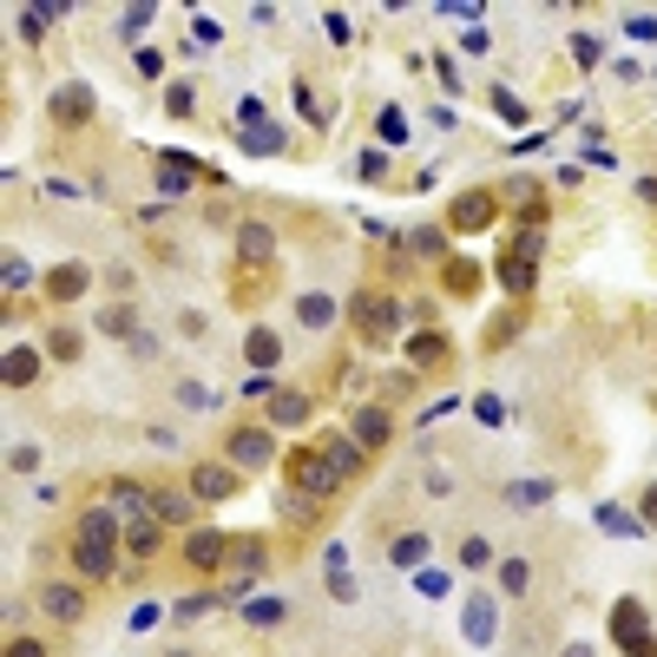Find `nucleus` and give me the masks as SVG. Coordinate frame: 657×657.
I'll return each mask as SVG.
<instances>
[{
	"instance_id": "obj_52",
	"label": "nucleus",
	"mask_w": 657,
	"mask_h": 657,
	"mask_svg": "<svg viewBox=\"0 0 657 657\" xmlns=\"http://www.w3.org/2000/svg\"><path fill=\"white\" fill-rule=\"evenodd\" d=\"M7 657H53V652H46L39 638H20V632H13V638H7Z\"/></svg>"
},
{
	"instance_id": "obj_44",
	"label": "nucleus",
	"mask_w": 657,
	"mask_h": 657,
	"mask_svg": "<svg viewBox=\"0 0 657 657\" xmlns=\"http://www.w3.org/2000/svg\"><path fill=\"white\" fill-rule=\"evenodd\" d=\"M243 619H250V625H283V619H290V605H283V599H250V605H243Z\"/></svg>"
},
{
	"instance_id": "obj_14",
	"label": "nucleus",
	"mask_w": 657,
	"mask_h": 657,
	"mask_svg": "<svg viewBox=\"0 0 657 657\" xmlns=\"http://www.w3.org/2000/svg\"><path fill=\"white\" fill-rule=\"evenodd\" d=\"M263 566H270V546H263V540H230V566H224L230 599H237V592H250V586L263 579Z\"/></svg>"
},
{
	"instance_id": "obj_9",
	"label": "nucleus",
	"mask_w": 657,
	"mask_h": 657,
	"mask_svg": "<svg viewBox=\"0 0 657 657\" xmlns=\"http://www.w3.org/2000/svg\"><path fill=\"white\" fill-rule=\"evenodd\" d=\"M184 487H191V500H197V507H224V500H237V494H243V474H237L230 461H191Z\"/></svg>"
},
{
	"instance_id": "obj_28",
	"label": "nucleus",
	"mask_w": 657,
	"mask_h": 657,
	"mask_svg": "<svg viewBox=\"0 0 657 657\" xmlns=\"http://www.w3.org/2000/svg\"><path fill=\"white\" fill-rule=\"evenodd\" d=\"M0 375H7V388H33V382H39V349L13 342V349H7V362H0Z\"/></svg>"
},
{
	"instance_id": "obj_31",
	"label": "nucleus",
	"mask_w": 657,
	"mask_h": 657,
	"mask_svg": "<svg viewBox=\"0 0 657 657\" xmlns=\"http://www.w3.org/2000/svg\"><path fill=\"white\" fill-rule=\"evenodd\" d=\"M428 553H434V546H428V533H401V540L388 546V566H401V573H421V566H428Z\"/></svg>"
},
{
	"instance_id": "obj_11",
	"label": "nucleus",
	"mask_w": 657,
	"mask_h": 657,
	"mask_svg": "<svg viewBox=\"0 0 657 657\" xmlns=\"http://www.w3.org/2000/svg\"><path fill=\"white\" fill-rule=\"evenodd\" d=\"M33 605H39L53 625H79V619H86V586H79V579H46V586L33 592Z\"/></svg>"
},
{
	"instance_id": "obj_57",
	"label": "nucleus",
	"mask_w": 657,
	"mask_h": 657,
	"mask_svg": "<svg viewBox=\"0 0 657 657\" xmlns=\"http://www.w3.org/2000/svg\"><path fill=\"white\" fill-rule=\"evenodd\" d=\"M355 171H362V178H388V158H382V151H362V165H355Z\"/></svg>"
},
{
	"instance_id": "obj_36",
	"label": "nucleus",
	"mask_w": 657,
	"mask_h": 657,
	"mask_svg": "<svg viewBox=\"0 0 657 657\" xmlns=\"http://www.w3.org/2000/svg\"><path fill=\"white\" fill-rule=\"evenodd\" d=\"M599 526H605V533H619V540H638V533H645V520H638V513H625V507H599Z\"/></svg>"
},
{
	"instance_id": "obj_34",
	"label": "nucleus",
	"mask_w": 657,
	"mask_h": 657,
	"mask_svg": "<svg viewBox=\"0 0 657 657\" xmlns=\"http://www.w3.org/2000/svg\"><path fill=\"white\" fill-rule=\"evenodd\" d=\"M237 145H243V151H257V158H270V151H283V125H270V118H263V125L237 132Z\"/></svg>"
},
{
	"instance_id": "obj_45",
	"label": "nucleus",
	"mask_w": 657,
	"mask_h": 657,
	"mask_svg": "<svg viewBox=\"0 0 657 657\" xmlns=\"http://www.w3.org/2000/svg\"><path fill=\"white\" fill-rule=\"evenodd\" d=\"M178 401H184L191 415H204V408H217V395H211L204 382H178Z\"/></svg>"
},
{
	"instance_id": "obj_29",
	"label": "nucleus",
	"mask_w": 657,
	"mask_h": 657,
	"mask_svg": "<svg viewBox=\"0 0 657 657\" xmlns=\"http://www.w3.org/2000/svg\"><path fill=\"white\" fill-rule=\"evenodd\" d=\"M500 500H507V507H520V513H533V507L559 500V487H553V480H507V487H500Z\"/></svg>"
},
{
	"instance_id": "obj_42",
	"label": "nucleus",
	"mask_w": 657,
	"mask_h": 657,
	"mask_svg": "<svg viewBox=\"0 0 657 657\" xmlns=\"http://www.w3.org/2000/svg\"><path fill=\"white\" fill-rule=\"evenodd\" d=\"M79 349H86L79 329H53V336H46V355H53V362H79Z\"/></svg>"
},
{
	"instance_id": "obj_15",
	"label": "nucleus",
	"mask_w": 657,
	"mask_h": 657,
	"mask_svg": "<svg viewBox=\"0 0 657 657\" xmlns=\"http://www.w3.org/2000/svg\"><path fill=\"white\" fill-rule=\"evenodd\" d=\"M151 520L171 526V533H178V526L191 533V526H197V500H191V487H151Z\"/></svg>"
},
{
	"instance_id": "obj_5",
	"label": "nucleus",
	"mask_w": 657,
	"mask_h": 657,
	"mask_svg": "<svg viewBox=\"0 0 657 657\" xmlns=\"http://www.w3.org/2000/svg\"><path fill=\"white\" fill-rule=\"evenodd\" d=\"M500 224V184H467L448 204V237H487Z\"/></svg>"
},
{
	"instance_id": "obj_32",
	"label": "nucleus",
	"mask_w": 657,
	"mask_h": 657,
	"mask_svg": "<svg viewBox=\"0 0 657 657\" xmlns=\"http://www.w3.org/2000/svg\"><path fill=\"white\" fill-rule=\"evenodd\" d=\"M408 250H421V257H454V237H448V224H421V230H408Z\"/></svg>"
},
{
	"instance_id": "obj_23",
	"label": "nucleus",
	"mask_w": 657,
	"mask_h": 657,
	"mask_svg": "<svg viewBox=\"0 0 657 657\" xmlns=\"http://www.w3.org/2000/svg\"><path fill=\"white\" fill-rule=\"evenodd\" d=\"M165 533H171V526H158L151 513H138V520H125V553H132V559H158V553H165Z\"/></svg>"
},
{
	"instance_id": "obj_13",
	"label": "nucleus",
	"mask_w": 657,
	"mask_h": 657,
	"mask_svg": "<svg viewBox=\"0 0 657 657\" xmlns=\"http://www.w3.org/2000/svg\"><path fill=\"white\" fill-rule=\"evenodd\" d=\"M349 434L369 448V454H382V448H395V408H382V401H362L355 415H349Z\"/></svg>"
},
{
	"instance_id": "obj_4",
	"label": "nucleus",
	"mask_w": 657,
	"mask_h": 657,
	"mask_svg": "<svg viewBox=\"0 0 657 657\" xmlns=\"http://www.w3.org/2000/svg\"><path fill=\"white\" fill-rule=\"evenodd\" d=\"M283 487H296V494H309V500H322V507H329L349 480L329 467V454H322V448H290V461H283Z\"/></svg>"
},
{
	"instance_id": "obj_49",
	"label": "nucleus",
	"mask_w": 657,
	"mask_h": 657,
	"mask_svg": "<svg viewBox=\"0 0 657 657\" xmlns=\"http://www.w3.org/2000/svg\"><path fill=\"white\" fill-rule=\"evenodd\" d=\"M7 467H13V474H33V467H39V448H33V441H13Z\"/></svg>"
},
{
	"instance_id": "obj_30",
	"label": "nucleus",
	"mask_w": 657,
	"mask_h": 657,
	"mask_svg": "<svg viewBox=\"0 0 657 657\" xmlns=\"http://www.w3.org/2000/svg\"><path fill=\"white\" fill-rule=\"evenodd\" d=\"M500 257L540 263V257H546V224H513V237H507V250H500Z\"/></svg>"
},
{
	"instance_id": "obj_24",
	"label": "nucleus",
	"mask_w": 657,
	"mask_h": 657,
	"mask_svg": "<svg viewBox=\"0 0 657 657\" xmlns=\"http://www.w3.org/2000/svg\"><path fill=\"white\" fill-rule=\"evenodd\" d=\"M243 362H250V369H257V375H270V369H276V362H283V336H276V329H263V322H257V329H250V336H243Z\"/></svg>"
},
{
	"instance_id": "obj_46",
	"label": "nucleus",
	"mask_w": 657,
	"mask_h": 657,
	"mask_svg": "<svg viewBox=\"0 0 657 657\" xmlns=\"http://www.w3.org/2000/svg\"><path fill=\"white\" fill-rule=\"evenodd\" d=\"M145 26H151V7H125L118 13V39H138Z\"/></svg>"
},
{
	"instance_id": "obj_22",
	"label": "nucleus",
	"mask_w": 657,
	"mask_h": 657,
	"mask_svg": "<svg viewBox=\"0 0 657 657\" xmlns=\"http://www.w3.org/2000/svg\"><path fill=\"white\" fill-rule=\"evenodd\" d=\"M494 283H500L513 303H526V296L540 290V263H520V257H494Z\"/></svg>"
},
{
	"instance_id": "obj_50",
	"label": "nucleus",
	"mask_w": 657,
	"mask_h": 657,
	"mask_svg": "<svg viewBox=\"0 0 657 657\" xmlns=\"http://www.w3.org/2000/svg\"><path fill=\"white\" fill-rule=\"evenodd\" d=\"M20 290H33V270L20 257H7V296H20Z\"/></svg>"
},
{
	"instance_id": "obj_60",
	"label": "nucleus",
	"mask_w": 657,
	"mask_h": 657,
	"mask_svg": "<svg viewBox=\"0 0 657 657\" xmlns=\"http://www.w3.org/2000/svg\"><path fill=\"white\" fill-rule=\"evenodd\" d=\"M566 657H592V645H566Z\"/></svg>"
},
{
	"instance_id": "obj_41",
	"label": "nucleus",
	"mask_w": 657,
	"mask_h": 657,
	"mask_svg": "<svg viewBox=\"0 0 657 657\" xmlns=\"http://www.w3.org/2000/svg\"><path fill=\"white\" fill-rule=\"evenodd\" d=\"M526 586H533V566H526V559H500V592H507V599H520Z\"/></svg>"
},
{
	"instance_id": "obj_33",
	"label": "nucleus",
	"mask_w": 657,
	"mask_h": 657,
	"mask_svg": "<svg viewBox=\"0 0 657 657\" xmlns=\"http://www.w3.org/2000/svg\"><path fill=\"white\" fill-rule=\"evenodd\" d=\"M99 336L132 342V336H138V309H132V303H105V309H99Z\"/></svg>"
},
{
	"instance_id": "obj_47",
	"label": "nucleus",
	"mask_w": 657,
	"mask_h": 657,
	"mask_svg": "<svg viewBox=\"0 0 657 657\" xmlns=\"http://www.w3.org/2000/svg\"><path fill=\"white\" fill-rule=\"evenodd\" d=\"M573 59H579V66H586V72H592V66H599V59H605V46H599V39H592V33H573Z\"/></svg>"
},
{
	"instance_id": "obj_10",
	"label": "nucleus",
	"mask_w": 657,
	"mask_h": 657,
	"mask_svg": "<svg viewBox=\"0 0 657 657\" xmlns=\"http://www.w3.org/2000/svg\"><path fill=\"white\" fill-rule=\"evenodd\" d=\"M184 566L204 573V579L224 573V566H230V533H217V526H191V533H184Z\"/></svg>"
},
{
	"instance_id": "obj_12",
	"label": "nucleus",
	"mask_w": 657,
	"mask_h": 657,
	"mask_svg": "<svg viewBox=\"0 0 657 657\" xmlns=\"http://www.w3.org/2000/svg\"><path fill=\"white\" fill-rule=\"evenodd\" d=\"M401 355H408L415 375H434V369L454 362V342H448L441 329H415V336H401Z\"/></svg>"
},
{
	"instance_id": "obj_54",
	"label": "nucleus",
	"mask_w": 657,
	"mask_h": 657,
	"mask_svg": "<svg viewBox=\"0 0 657 657\" xmlns=\"http://www.w3.org/2000/svg\"><path fill=\"white\" fill-rule=\"evenodd\" d=\"M625 33H632V39H657V13H632Z\"/></svg>"
},
{
	"instance_id": "obj_26",
	"label": "nucleus",
	"mask_w": 657,
	"mask_h": 657,
	"mask_svg": "<svg viewBox=\"0 0 657 657\" xmlns=\"http://www.w3.org/2000/svg\"><path fill=\"white\" fill-rule=\"evenodd\" d=\"M441 290L448 296H480V263L474 257H448L441 263Z\"/></svg>"
},
{
	"instance_id": "obj_40",
	"label": "nucleus",
	"mask_w": 657,
	"mask_h": 657,
	"mask_svg": "<svg viewBox=\"0 0 657 657\" xmlns=\"http://www.w3.org/2000/svg\"><path fill=\"white\" fill-rule=\"evenodd\" d=\"M165 112H171V118H191V112H197V86H191V79L165 86Z\"/></svg>"
},
{
	"instance_id": "obj_55",
	"label": "nucleus",
	"mask_w": 657,
	"mask_h": 657,
	"mask_svg": "<svg viewBox=\"0 0 657 657\" xmlns=\"http://www.w3.org/2000/svg\"><path fill=\"white\" fill-rule=\"evenodd\" d=\"M270 395H276V382H270V375H250V382H243V401H270Z\"/></svg>"
},
{
	"instance_id": "obj_53",
	"label": "nucleus",
	"mask_w": 657,
	"mask_h": 657,
	"mask_svg": "<svg viewBox=\"0 0 657 657\" xmlns=\"http://www.w3.org/2000/svg\"><path fill=\"white\" fill-rule=\"evenodd\" d=\"M638 520H645V533H657V480L638 494Z\"/></svg>"
},
{
	"instance_id": "obj_1",
	"label": "nucleus",
	"mask_w": 657,
	"mask_h": 657,
	"mask_svg": "<svg viewBox=\"0 0 657 657\" xmlns=\"http://www.w3.org/2000/svg\"><path fill=\"white\" fill-rule=\"evenodd\" d=\"M276 257H283L276 224L243 217V224H237V237H230V303L257 309V303L270 296V283H276Z\"/></svg>"
},
{
	"instance_id": "obj_51",
	"label": "nucleus",
	"mask_w": 657,
	"mask_h": 657,
	"mask_svg": "<svg viewBox=\"0 0 657 657\" xmlns=\"http://www.w3.org/2000/svg\"><path fill=\"white\" fill-rule=\"evenodd\" d=\"M494 112H500V118H513V125H520V118H526V105H520V99H513V92H500V86H494Z\"/></svg>"
},
{
	"instance_id": "obj_21",
	"label": "nucleus",
	"mask_w": 657,
	"mask_h": 657,
	"mask_svg": "<svg viewBox=\"0 0 657 657\" xmlns=\"http://www.w3.org/2000/svg\"><path fill=\"white\" fill-rule=\"evenodd\" d=\"M322 500H309V494H296V487H283V500H276V526H290V533H316L322 526Z\"/></svg>"
},
{
	"instance_id": "obj_37",
	"label": "nucleus",
	"mask_w": 657,
	"mask_h": 657,
	"mask_svg": "<svg viewBox=\"0 0 657 657\" xmlns=\"http://www.w3.org/2000/svg\"><path fill=\"white\" fill-rule=\"evenodd\" d=\"M329 599H336V605H355V579H349V566H342V546L329 553Z\"/></svg>"
},
{
	"instance_id": "obj_59",
	"label": "nucleus",
	"mask_w": 657,
	"mask_h": 657,
	"mask_svg": "<svg viewBox=\"0 0 657 657\" xmlns=\"http://www.w3.org/2000/svg\"><path fill=\"white\" fill-rule=\"evenodd\" d=\"M638 197H645V204H657V171H652V178H638Z\"/></svg>"
},
{
	"instance_id": "obj_48",
	"label": "nucleus",
	"mask_w": 657,
	"mask_h": 657,
	"mask_svg": "<svg viewBox=\"0 0 657 657\" xmlns=\"http://www.w3.org/2000/svg\"><path fill=\"white\" fill-rule=\"evenodd\" d=\"M322 33H329L336 46H349V39H355V20H349V13H322Z\"/></svg>"
},
{
	"instance_id": "obj_3",
	"label": "nucleus",
	"mask_w": 657,
	"mask_h": 657,
	"mask_svg": "<svg viewBox=\"0 0 657 657\" xmlns=\"http://www.w3.org/2000/svg\"><path fill=\"white\" fill-rule=\"evenodd\" d=\"M342 316H349V329H355V342H362V349H401L408 303H401L395 290H382V283H362V290L342 303Z\"/></svg>"
},
{
	"instance_id": "obj_61",
	"label": "nucleus",
	"mask_w": 657,
	"mask_h": 657,
	"mask_svg": "<svg viewBox=\"0 0 657 657\" xmlns=\"http://www.w3.org/2000/svg\"><path fill=\"white\" fill-rule=\"evenodd\" d=\"M178 657H184V652H178Z\"/></svg>"
},
{
	"instance_id": "obj_38",
	"label": "nucleus",
	"mask_w": 657,
	"mask_h": 657,
	"mask_svg": "<svg viewBox=\"0 0 657 657\" xmlns=\"http://www.w3.org/2000/svg\"><path fill=\"white\" fill-rule=\"evenodd\" d=\"M467 638H474V645L494 638V599H467Z\"/></svg>"
},
{
	"instance_id": "obj_43",
	"label": "nucleus",
	"mask_w": 657,
	"mask_h": 657,
	"mask_svg": "<svg viewBox=\"0 0 657 657\" xmlns=\"http://www.w3.org/2000/svg\"><path fill=\"white\" fill-rule=\"evenodd\" d=\"M461 566H467V573H487V566H494V546H487L480 533H467V540H461Z\"/></svg>"
},
{
	"instance_id": "obj_20",
	"label": "nucleus",
	"mask_w": 657,
	"mask_h": 657,
	"mask_svg": "<svg viewBox=\"0 0 657 657\" xmlns=\"http://www.w3.org/2000/svg\"><path fill=\"white\" fill-rule=\"evenodd\" d=\"M263 415H270V428H309L316 395H303V388H276V395L263 401Z\"/></svg>"
},
{
	"instance_id": "obj_58",
	"label": "nucleus",
	"mask_w": 657,
	"mask_h": 657,
	"mask_svg": "<svg viewBox=\"0 0 657 657\" xmlns=\"http://www.w3.org/2000/svg\"><path fill=\"white\" fill-rule=\"evenodd\" d=\"M625 657H657V632H652V638H638V645H632Z\"/></svg>"
},
{
	"instance_id": "obj_2",
	"label": "nucleus",
	"mask_w": 657,
	"mask_h": 657,
	"mask_svg": "<svg viewBox=\"0 0 657 657\" xmlns=\"http://www.w3.org/2000/svg\"><path fill=\"white\" fill-rule=\"evenodd\" d=\"M118 553H125V520L112 507H86L72 540H66V559L79 579H112L118 573Z\"/></svg>"
},
{
	"instance_id": "obj_7",
	"label": "nucleus",
	"mask_w": 657,
	"mask_h": 657,
	"mask_svg": "<svg viewBox=\"0 0 657 657\" xmlns=\"http://www.w3.org/2000/svg\"><path fill=\"white\" fill-rule=\"evenodd\" d=\"M500 217H513V224H546V217H553V191L520 171V178L500 184Z\"/></svg>"
},
{
	"instance_id": "obj_19",
	"label": "nucleus",
	"mask_w": 657,
	"mask_h": 657,
	"mask_svg": "<svg viewBox=\"0 0 657 657\" xmlns=\"http://www.w3.org/2000/svg\"><path fill=\"white\" fill-rule=\"evenodd\" d=\"M638 638H652V605H645V599H619V605H612V645L632 652Z\"/></svg>"
},
{
	"instance_id": "obj_8",
	"label": "nucleus",
	"mask_w": 657,
	"mask_h": 657,
	"mask_svg": "<svg viewBox=\"0 0 657 657\" xmlns=\"http://www.w3.org/2000/svg\"><path fill=\"white\" fill-rule=\"evenodd\" d=\"M224 461H230L237 474H263V467L276 461V434H270V428H257V421H237V428H230V441H224Z\"/></svg>"
},
{
	"instance_id": "obj_17",
	"label": "nucleus",
	"mask_w": 657,
	"mask_h": 657,
	"mask_svg": "<svg viewBox=\"0 0 657 657\" xmlns=\"http://www.w3.org/2000/svg\"><path fill=\"white\" fill-rule=\"evenodd\" d=\"M39 290H46V303H79L92 290V263H53L39 276Z\"/></svg>"
},
{
	"instance_id": "obj_16",
	"label": "nucleus",
	"mask_w": 657,
	"mask_h": 657,
	"mask_svg": "<svg viewBox=\"0 0 657 657\" xmlns=\"http://www.w3.org/2000/svg\"><path fill=\"white\" fill-rule=\"evenodd\" d=\"M197 178H211V184H217V171H204V165H197V158H184V151H165V158H158V191H165V197H184Z\"/></svg>"
},
{
	"instance_id": "obj_35",
	"label": "nucleus",
	"mask_w": 657,
	"mask_h": 657,
	"mask_svg": "<svg viewBox=\"0 0 657 657\" xmlns=\"http://www.w3.org/2000/svg\"><path fill=\"white\" fill-rule=\"evenodd\" d=\"M375 138H382V145H408V112H401V105H382V112H375Z\"/></svg>"
},
{
	"instance_id": "obj_6",
	"label": "nucleus",
	"mask_w": 657,
	"mask_h": 657,
	"mask_svg": "<svg viewBox=\"0 0 657 657\" xmlns=\"http://www.w3.org/2000/svg\"><path fill=\"white\" fill-rule=\"evenodd\" d=\"M92 112H99V92H92L86 79H59V86H53V99H46V118H53L59 132H86V125H92Z\"/></svg>"
},
{
	"instance_id": "obj_18",
	"label": "nucleus",
	"mask_w": 657,
	"mask_h": 657,
	"mask_svg": "<svg viewBox=\"0 0 657 657\" xmlns=\"http://www.w3.org/2000/svg\"><path fill=\"white\" fill-rule=\"evenodd\" d=\"M316 448L329 454V467H336L342 480H362V474H369V448H362V441H355L349 428H342V434H322Z\"/></svg>"
},
{
	"instance_id": "obj_27",
	"label": "nucleus",
	"mask_w": 657,
	"mask_h": 657,
	"mask_svg": "<svg viewBox=\"0 0 657 657\" xmlns=\"http://www.w3.org/2000/svg\"><path fill=\"white\" fill-rule=\"evenodd\" d=\"M336 316H342L336 296H322V290H303V296H296V322H303V329H329Z\"/></svg>"
},
{
	"instance_id": "obj_56",
	"label": "nucleus",
	"mask_w": 657,
	"mask_h": 657,
	"mask_svg": "<svg viewBox=\"0 0 657 657\" xmlns=\"http://www.w3.org/2000/svg\"><path fill=\"white\" fill-rule=\"evenodd\" d=\"M211 605H217L211 592H191V599H178V619H197V612H211Z\"/></svg>"
},
{
	"instance_id": "obj_39",
	"label": "nucleus",
	"mask_w": 657,
	"mask_h": 657,
	"mask_svg": "<svg viewBox=\"0 0 657 657\" xmlns=\"http://www.w3.org/2000/svg\"><path fill=\"white\" fill-rule=\"evenodd\" d=\"M46 20H53L46 7H20V13H13V26H20V39H26V46H39V39H46Z\"/></svg>"
},
{
	"instance_id": "obj_25",
	"label": "nucleus",
	"mask_w": 657,
	"mask_h": 657,
	"mask_svg": "<svg viewBox=\"0 0 657 657\" xmlns=\"http://www.w3.org/2000/svg\"><path fill=\"white\" fill-rule=\"evenodd\" d=\"M520 329H526V303H513L507 316H494V322L480 329V349H487V355H500V349H513V336H520Z\"/></svg>"
}]
</instances>
